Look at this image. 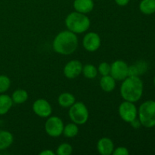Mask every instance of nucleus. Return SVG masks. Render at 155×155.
Instances as JSON below:
<instances>
[{
  "instance_id": "16",
  "label": "nucleus",
  "mask_w": 155,
  "mask_h": 155,
  "mask_svg": "<svg viewBox=\"0 0 155 155\" xmlns=\"http://www.w3.org/2000/svg\"><path fill=\"white\" fill-rule=\"evenodd\" d=\"M58 102L61 107L64 108H69L76 102V98L72 93L63 92L58 96Z\"/></svg>"
},
{
  "instance_id": "27",
  "label": "nucleus",
  "mask_w": 155,
  "mask_h": 155,
  "mask_svg": "<svg viewBox=\"0 0 155 155\" xmlns=\"http://www.w3.org/2000/svg\"><path fill=\"white\" fill-rule=\"evenodd\" d=\"M130 124H131L132 127H133V128H135V129L139 128V127H140L141 126H142V124H141L140 121H139V120H138L137 118H136V119H135L134 120L132 121V122L130 123Z\"/></svg>"
},
{
  "instance_id": "28",
  "label": "nucleus",
  "mask_w": 155,
  "mask_h": 155,
  "mask_svg": "<svg viewBox=\"0 0 155 155\" xmlns=\"http://www.w3.org/2000/svg\"><path fill=\"white\" fill-rule=\"evenodd\" d=\"M116 4L119 6H126L129 4L130 0H114Z\"/></svg>"
},
{
  "instance_id": "13",
  "label": "nucleus",
  "mask_w": 155,
  "mask_h": 155,
  "mask_svg": "<svg viewBox=\"0 0 155 155\" xmlns=\"http://www.w3.org/2000/svg\"><path fill=\"white\" fill-rule=\"evenodd\" d=\"M93 0H74V8L76 12L83 14H88L94 8Z\"/></svg>"
},
{
  "instance_id": "10",
  "label": "nucleus",
  "mask_w": 155,
  "mask_h": 155,
  "mask_svg": "<svg viewBox=\"0 0 155 155\" xmlns=\"http://www.w3.org/2000/svg\"><path fill=\"white\" fill-rule=\"evenodd\" d=\"M101 40L99 35L95 32H89L86 33L83 39V45L86 51L94 52L101 46Z\"/></svg>"
},
{
  "instance_id": "22",
  "label": "nucleus",
  "mask_w": 155,
  "mask_h": 155,
  "mask_svg": "<svg viewBox=\"0 0 155 155\" xmlns=\"http://www.w3.org/2000/svg\"><path fill=\"white\" fill-rule=\"evenodd\" d=\"M73 152V147L69 143H62L58 147L55 154L58 155H70Z\"/></svg>"
},
{
  "instance_id": "15",
  "label": "nucleus",
  "mask_w": 155,
  "mask_h": 155,
  "mask_svg": "<svg viewBox=\"0 0 155 155\" xmlns=\"http://www.w3.org/2000/svg\"><path fill=\"white\" fill-rule=\"evenodd\" d=\"M14 136L7 130H0V151L7 149L12 145Z\"/></svg>"
},
{
  "instance_id": "29",
  "label": "nucleus",
  "mask_w": 155,
  "mask_h": 155,
  "mask_svg": "<svg viewBox=\"0 0 155 155\" xmlns=\"http://www.w3.org/2000/svg\"><path fill=\"white\" fill-rule=\"evenodd\" d=\"M40 155H54L56 154L51 149H45L43 151H42L41 152H39Z\"/></svg>"
},
{
  "instance_id": "9",
  "label": "nucleus",
  "mask_w": 155,
  "mask_h": 155,
  "mask_svg": "<svg viewBox=\"0 0 155 155\" xmlns=\"http://www.w3.org/2000/svg\"><path fill=\"white\" fill-rule=\"evenodd\" d=\"M32 109L35 114L42 118L48 117L52 113V107L51 104L44 98H39L36 100L32 105Z\"/></svg>"
},
{
  "instance_id": "5",
  "label": "nucleus",
  "mask_w": 155,
  "mask_h": 155,
  "mask_svg": "<svg viewBox=\"0 0 155 155\" xmlns=\"http://www.w3.org/2000/svg\"><path fill=\"white\" fill-rule=\"evenodd\" d=\"M68 115L73 123L77 125H83L89 120V112L84 103L77 101L69 107Z\"/></svg>"
},
{
  "instance_id": "4",
  "label": "nucleus",
  "mask_w": 155,
  "mask_h": 155,
  "mask_svg": "<svg viewBox=\"0 0 155 155\" xmlns=\"http://www.w3.org/2000/svg\"><path fill=\"white\" fill-rule=\"evenodd\" d=\"M138 116L144 127L152 128L155 127V101L148 100L142 103L138 110Z\"/></svg>"
},
{
  "instance_id": "23",
  "label": "nucleus",
  "mask_w": 155,
  "mask_h": 155,
  "mask_svg": "<svg viewBox=\"0 0 155 155\" xmlns=\"http://www.w3.org/2000/svg\"><path fill=\"white\" fill-rule=\"evenodd\" d=\"M11 86V80L6 75H0V94L5 93Z\"/></svg>"
},
{
  "instance_id": "1",
  "label": "nucleus",
  "mask_w": 155,
  "mask_h": 155,
  "mask_svg": "<svg viewBox=\"0 0 155 155\" xmlns=\"http://www.w3.org/2000/svg\"><path fill=\"white\" fill-rule=\"evenodd\" d=\"M52 45L56 53L61 55H70L77 49L78 37L76 33L69 30H63L56 35Z\"/></svg>"
},
{
  "instance_id": "26",
  "label": "nucleus",
  "mask_w": 155,
  "mask_h": 155,
  "mask_svg": "<svg viewBox=\"0 0 155 155\" xmlns=\"http://www.w3.org/2000/svg\"><path fill=\"white\" fill-rule=\"evenodd\" d=\"M130 152H129V150L127 149L126 147H118V148H114L112 154L114 155H129Z\"/></svg>"
},
{
  "instance_id": "20",
  "label": "nucleus",
  "mask_w": 155,
  "mask_h": 155,
  "mask_svg": "<svg viewBox=\"0 0 155 155\" xmlns=\"http://www.w3.org/2000/svg\"><path fill=\"white\" fill-rule=\"evenodd\" d=\"M98 68L92 64H86L85 66L83 67L82 74L86 78L89 80L95 79L98 75Z\"/></svg>"
},
{
  "instance_id": "12",
  "label": "nucleus",
  "mask_w": 155,
  "mask_h": 155,
  "mask_svg": "<svg viewBox=\"0 0 155 155\" xmlns=\"http://www.w3.org/2000/svg\"><path fill=\"white\" fill-rule=\"evenodd\" d=\"M97 150L101 155H110L114 150V144L109 138L103 137L98 141Z\"/></svg>"
},
{
  "instance_id": "30",
  "label": "nucleus",
  "mask_w": 155,
  "mask_h": 155,
  "mask_svg": "<svg viewBox=\"0 0 155 155\" xmlns=\"http://www.w3.org/2000/svg\"><path fill=\"white\" fill-rule=\"evenodd\" d=\"M154 86H155V77H154Z\"/></svg>"
},
{
  "instance_id": "24",
  "label": "nucleus",
  "mask_w": 155,
  "mask_h": 155,
  "mask_svg": "<svg viewBox=\"0 0 155 155\" xmlns=\"http://www.w3.org/2000/svg\"><path fill=\"white\" fill-rule=\"evenodd\" d=\"M98 72L101 76L109 75L110 72V65L107 62H101L98 68Z\"/></svg>"
},
{
  "instance_id": "11",
  "label": "nucleus",
  "mask_w": 155,
  "mask_h": 155,
  "mask_svg": "<svg viewBox=\"0 0 155 155\" xmlns=\"http://www.w3.org/2000/svg\"><path fill=\"white\" fill-rule=\"evenodd\" d=\"M83 64L78 60H71L65 64L64 68V74L68 79H75L82 74Z\"/></svg>"
},
{
  "instance_id": "19",
  "label": "nucleus",
  "mask_w": 155,
  "mask_h": 155,
  "mask_svg": "<svg viewBox=\"0 0 155 155\" xmlns=\"http://www.w3.org/2000/svg\"><path fill=\"white\" fill-rule=\"evenodd\" d=\"M139 9L145 15L155 13V0H142L139 4Z\"/></svg>"
},
{
  "instance_id": "3",
  "label": "nucleus",
  "mask_w": 155,
  "mask_h": 155,
  "mask_svg": "<svg viewBox=\"0 0 155 155\" xmlns=\"http://www.w3.org/2000/svg\"><path fill=\"white\" fill-rule=\"evenodd\" d=\"M90 24V19L86 14L80 13L76 11L70 13L65 19V25L68 30L76 34H80L87 31Z\"/></svg>"
},
{
  "instance_id": "8",
  "label": "nucleus",
  "mask_w": 155,
  "mask_h": 155,
  "mask_svg": "<svg viewBox=\"0 0 155 155\" xmlns=\"http://www.w3.org/2000/svg\"><path fill=\"white\" fill-rule=\"evenodd\" d=\"M128 70L129 66L125 61L122 60H117L110 64V75L115 80L123 81L129 77Z\"/></svg>"
},
{
  "instance_id": "7",
  "label": "nucleus",
  "mask_w": 155,
  "mask_h": 155,
  "mask_svg": "<svg viewBox=\"0 0 155 155\" xmlns=\"http://www.w3.org/2000/svg\"><path fill=\"white\" fill-rule=\"evenodd\" d=\"M118 113L123 120L130 124L138 116V110L134 103L128 101H124L120 104Z\"/></svg>"
},
{
  "instance_id": "25",
  "label": "nucleus",
  "mask_w": 155,
  "mask_h": 155,
  "mask_svg": "<svg viewBox=\"0 0 155 155\" xmlns=\"http://www.w3.org/2000/svg\"><path fill=\"white\" fill-rule=\"evenodd\" d=\"M134 64L136 66V69H137L138 73H139V76L145 74L147 70H148V64L144 61H139Z\"/></svg>"
},
{
  "instance_id": "18",
  "label": "nucleus",
  "mask_w": 155,
  "mask_h": 155,
  "mask_svg": "<svg viewBox=\"0 0 155 155\" xmlns=\"http://www.w3.org/2000/svg\"><path fill=\"white\" fill-rule=\"evenodd\" d=\"M29 95L27 92L24 89H18L14 91V92L12 95V101L15 104H21L23 103L26 102L28 99Z\"/></svg>"
},
{
  "instance_id": "17",
  "label": "nucleus",
  "mask_w": 155,
  "mask_h": 155,
  "mask_svg": "<svg viewBox=\"0 0 155 155\" xmlns=\"http://www.w3.org/2000/svg\"><path fill=\"white\" fill-rule=\"evenodd\" d=\"M14 102L12 97L5 94L0 95V115H5L10 110Z\"/></svg>"
},
{
  "instance_id": "14",
  "label": "nucleus",
  "mask_w": 155,
  "mask_h": 155,
  "mask_svg": "<svg viewBox=\"0 0 155 155\" xmlns=\"http://www.w3.org/2000/svg\"><path fill=\"white\" fill-rule=\"evenodd\" d=\"M99 84L103 91L106 92H110L114 90L115 87H116V80L110 74L102 76L100 80Z\"/></svg>"
},
{
  "instance_id": "2",
  "label": "nucleus",
  "mask_w": 155,
  "mask_h": 155,
  "mask_svg": "<svg viewBox=\"0 0 155 155\" xmlns=\"http://www.w3.org/2000/svg\"><path fill=\"white\" fill-rule=\"evenodd\" d=\"M144 85L139 77L129 76L123 80L120 86V95L124 101L136 102L143 94Z\"/></svg>"
},
{
  "instance_id": "6",
  "label": "nucleus",
  "mask_w": 155,
  "mask_h": 155,
  "mask_svg": "<svg viewBox=\"0 0 155 155\" xmlns=\"http://www.w3.org/2000/svg\"><path fill=\"white\" fill-rule=\"evenodd\" d=\"M63 120L57 116L48 117L45 124V131L51 137H58L63 134Z\"/></svg>"
},
{
  "instance_id": "21",
  "label": "nucleus",
  "mask_w": 155,
  "mask_h": 155,
  "mask_svg": "<svg viewBox=\"0 0 155 155\" xmlns=\"http://www.w3.org/2000/svg\"><path fill=\"white\" fill-rule=\"evenodd\" d=\"M79 133L78 125L74 123H70L64 126L63 134L67 138H74Z\"/></svg>"
}]
</instances>
